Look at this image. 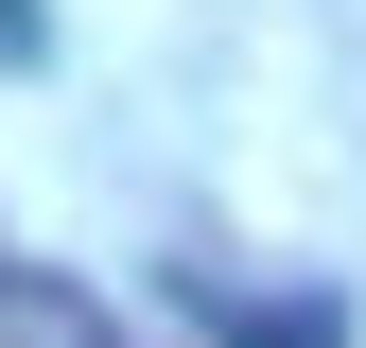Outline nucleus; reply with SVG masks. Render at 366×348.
<instances>
[{
  "label": "nucleus",
  "instance_id": "obj_1",
  "mask_svg": "<svg viewBox=\"0 0 366 348\" xmlns=\"http://www.w3.org/2000/svg\"><path fill=\"white\" fill-rule=\"evenodd\" d=\"M209 331H227V348H349L332 296H209Z\"/></svg>",
  "mask_w": 366,
  "mask_h": 348
},
{
  "label": "nucleus",
  "instance_id": "obj_2",
  "mask_svg": "<svg viewBox=\"0 0 366 348\" xmlns=\"http://www.w3.org/2000/svg\"><path fill=\"white\" fill-rule=\"evenodd\" d=\"M0 348H105V314H87V296H53V279H18V261H0Z\"/></svg>",
  "mask_w": 366,
  "mask_h": 348
}]
</instances>
